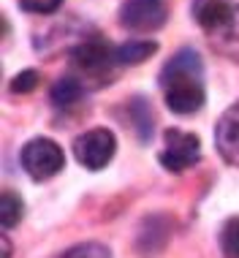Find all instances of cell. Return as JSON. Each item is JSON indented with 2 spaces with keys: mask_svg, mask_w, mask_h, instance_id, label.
I'll return each instance as SVG.
<instances>
[{
  "mask_svg": "<svg viewBox=\"0 0 239 258\" xmlns=\"http://www.w3.org/2000/svg\"><path fill=\"white\" fill-rule=\"evenodd\" d=\"M82 95H84V85L76 76H63V79H57L52 85V90H49V98H52V103L57 109L74 106L76 101H82Z\"/></svg>",
  "mask_w": 239,
  "mask_h": 258,
  "instance_id": "30bf717a",
  "label": "cell"
},
{
  "mask_svg": "<svg viewBox=\"0 0 239 258\" xmlns=\"http://www.w3.org/2000/svg\"><path fill=\"white\" fill-rule=\"evenodd\" d=\"M131 120H133V128H136L139 139L147 142V139L152 136V111L144 103V98H133V103H131Z\"/></svg>",
  "mask_w": 239,
  "mask_h": 258,
  "instance_id": "4fadbf2b",
  "label": "cell"
},
{
  "mask_svg": "<svg viewBox=\"0 0 239 258\" xmlns=\"http://www.w3.org/2000/svg\"><path fill=\"white\" fill-rule=\"evenodd\" d=\"M212 38V46L217 52H223L226 57H231L234 62H239V6L234 11V17H231V22L223 27L220 33H215Z\"/></svg>",
  "mask_w": 239,
  "mask_h": 258,
  "instance_id": "8fae6325",
  "label": "cell"
},
{
  "mask_svg": "<svg viewBox=\"0 0 239 258\" xmlns=\"http://www.w3.org/2000/svg\"><path fill=\"white\" fill-rule=\"evenodd\" d=\"M215 147L220 158L231 166H239V103L228 106L215 125Z\"/></svg>",
  "mask_w": 239,
  "mask_h": 258,
  "instance_id": "52a82bcc",
  "label": "cell"
},
{
  "mask_svg": "<svg viewBox=\"0 0 239 258\" xmlns=\"http://www.w3.org/2000/svg\"><path fill=\"white\" fill-rule=\"evenodd\" d=\"M166 106L174 114H196L207 93H204V62L196 49H180L160 71Z\"/></svg>",
  "mask_w": 239,
  "mask_h": 258,
  "instance_id": "6da1fadb",
  "label": "cell"
},
{
  "mask_svg": "<svg viewBox=\"0 0 239 258\" xmlns=\"http://www.w3.org/2000/svg\"><path fill=\"white\" fill-rule=\"evenodd\" d=\"M71 66L79 71L76 79L84 85L95 82V85H109V79L117 71V46H111L109 41H103L101 36L84 38L71 49Z\"/></svg>",
  "mask_w": 239,
  "mask_h": 258,
  "instance_id": "7a4b0ae2",
  "label": "cell"
},
{
  "mask_svg": "<svg viewBox=\"0 0 239 258\" xmlns=\"http://www.w3.org/2000/svg\"><path fill=\"white\" fill-rule=\"evenodd\" d=\"M158 160L163 163V169L182 174L185 169H191L201 160V142L196 134H188V131H177L168 128L163 134V152L158 155Z\"/></svg>",
  "mask_w": 239,
  "mask_h": 258,
  "instance_id": "277c9868",
  "label": "cell"
},
{
  "mask_svg": "<svg viewBox=\"0 0 239 258\" xmlns=\"http://www.w3.org/2000/svg\"><path fill=\"white\" fill-rule=\"evenodd\" d=\"M22 215H25V201L19 199V193L3 190V196H0V223H3L6 231L17 226L22 220Z\"/></svg>",
  "mask_w": 239,
  "mask_h": 258,
  "instance_id": "7c38bea8",
  "label": "cell"
},
{
  "mask_svg": "<svg viewBox=\"0 0 239 258\" xmlns=\"http://www.w3.org/2000/svg\"><path fill=\"white\" fill-rule=\"evenodd\" d=\"M19 6L27 11V14H54L63 6V0H19Z\"/></svg>",
  "mask_w": 239,
  "mask_h": 258,
  "instance_id": "e0dca14e",
  "label": "cell"
},
{
  "mask_svg": "<svg viewBox=\"0 0 239 258\" xmlns=\"http://www.w3.org/2000/svg\"><path fill=\"white\" fill-rule=\"evenodd\" d=\"M38 82H41V74L38 71H33V68H27V71H22V74H17L11 79V90L14 93H33V90L38 87Z\"/></svg>",
  "mask_w": 239,
  "mask_h": 258,
  "instance_id": "9a60e30c",
  "label": "cell"
},
{
  "mask_svg": "<svg viewBox=\"0 0 239 258\" xmlns=\"http://www.w3.org/2000/svg\"><path fill=\"white\" fill-rule=\"evenodd\" d=\"M22 169L30 174V179L36 182H46L52 179L54 174L63 171L66 166V155H63V147L57 142L46 136H38V139H30V142L22 147Z\"/></svg>",
  "mask_w": 239,
  "mask_h": 258,
  "instance_id": "3957f363",
  "label": "cell"
},
{
  "mask_svg": "<svg viewBox=\"0 0 239 258\" xmlns=\"http://www.w3.org/2000/svg\"><path fill=\"white\" fill-rule=\"evenodd\" d=\"M0 242H3V258H11V245H9V236H0Z\"/></svg>",
  "mask_w": 239,
  "mask_h": 258,
  "instance_id": "ac0fdd59",
  "label": "cell"
},
{
  "mask_svg": "<svg viewBox=\"0 0 239 258\" xmlns=\"http://www.w3.org/2000/svg\"><path fill=\"white\" fill-rule=\"evenodd\" d=\"M220 250L226 258H239V215L228 218L220 228Z\"/></svg>",
  "mask_w": 239,
  "mask_h": 258,
  "instance_id": "5bb4252c",
  "label": "cell"
},
{
  "mask_svg": "<svg viewBox=\"0 0 239 258\" xmlns=\"http://www.w3.org/2000/svg\"><path fill=\"white\" fill-rule=\"evenodd\" d=\"M158 52V44L150 38H133L117 46V62L119 66H139V62L150 60Z\"/></svg>",
  "mask_w": 239,
  "mask_h": 258,
  "instance_id": "9c48e42d",
  "label": "cell"
},
{
  "mask_svg": "<svg viewBox=\"0 0 239 258\" xmlns=\"http://www.w3.org/2000/svg\"><path fill=\"white\" fill-rule=\"evenodd\" d=\"M60 258H109V250L103 245H95V242H87V245H76L68 253H63Z\"/></svg>",
  "mask_w": 239,
  "mask_h": 258,
  "instance_id": "2e32d148",
  "label": "cell"
},
{
  "mask_svg": "<svg viewBox=\"0 0 239 258\" xmlns=\"http://www.w3.org/2000/svg\"><path fill=\"white\" fill-rule=\"evenodd\" d=\"M114 152H117V139L109 128L84 131L74 142V158L90 171H101L114 158Z\"/></svg>",
  "mask_w": 239,
  "mask_h": 258,
  "instance_id": "5b68a950",
  "label": "cell"
},
{
  "mask_svg": "<svg viewBox=\"0 0 239 258\" xmlns=\"http://www.w3.org/2000/svg\"><path fill=\"white\" fill-rule=\"evenodd\" d=\"M236 6L231 0H193V17L204 33L215 36L231 22Z\"/></svg>",
  "mask_w": 239,
  "mask_h": 258,
  "instance_id": "ba28073f",
  "label": "cell"
},
{
  "mask_svg": "<svg viewBox=\"0 0 239 258\" xmlns=\"http://www.w3.org/2000/svg\"><path fill=\"white\" fill-rule=\"evenodd\" d=\"M168 19L166 0H125L119 6V25L133 33H152L160 30Z\"/></svg>",
  "mask_w": 239,
  "mask_h": 258,
  "instance_id": "8992f818",
  "label": "cell"
}]
</instances>
